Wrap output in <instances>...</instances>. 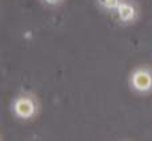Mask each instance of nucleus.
<instances>
[{"instance_id":"nucleus-1","label":"nucleus","mask_w":152,"mask_h":141,"mask_svg":"<svg viewBox=\"0 0 152 141\" xmlns=\"http://www.w3.org/2000/svg\"><path fill=\"white\" fill-rule=\"evenodd\" d=\"M39 105L34 96L31 94H20L12 101L11 110L20 120H31L36 116Z\"/></svg>"},{"instance_id":"nucleus-2","label":"nucleus","mask_w":152,"mask_h":141,"mask_svg":"<svg viewBox=\"0 0 152 141\" xmlns=\"http://www.w3.org/2000/svg\"><path fill=\"white\" fill-rule=\"evenodd\" d=\"M129 85L136 93L145 94L152 91V69L139 67L129 75Z\"/></svg>"},{"instance_id":"nucleus-3","label":"nucleus","mask_w":152,"mask_h":141,"mask_svg":"<svg viewBox=\"0 0 152 141\" xmlns=\"http://www.w3.org/2000/svg\"><path fill=\"white\" fill-rule=\"evenodd\" d=\"M116 19L120 21L121 24H129L134 23L137 17V8L129 0H123L120 3V5L118 7V9L115 11Z\"/></svg>"},{"instance_id":"nucleus-4","label":"nucleus","mask_w":152,"mask_h":141,"mask_svg":"<svg viewBox=\"0 0 152 141\" xmlns=\"http://www.w3.org/2000/svg\"><path fill=\"white\" fill-rule=\"evenodd\" d=\"M121 1H123V0H97V4H99L103 9L110 11V12H115Z\"/></svg>"},{"instance_id":"nucleus-5","label":"nucleus","mask_w":152,"mask_h":141,"mask_svg":"<svg viewBox=\"0 0 152 141\" xmlns=\"http://www.w3.org/2000/svg\"><path fill=\"white\" fill-rule=\"evenodd\" d=\"M43 3H44L45 5H50V7H55V5L60 4L63 0H42Z\"/></svg>"}]
</instances>
